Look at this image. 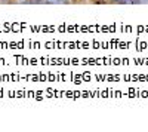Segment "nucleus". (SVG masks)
Listing matches in <instances>:
<instances>
[]
</instances>
